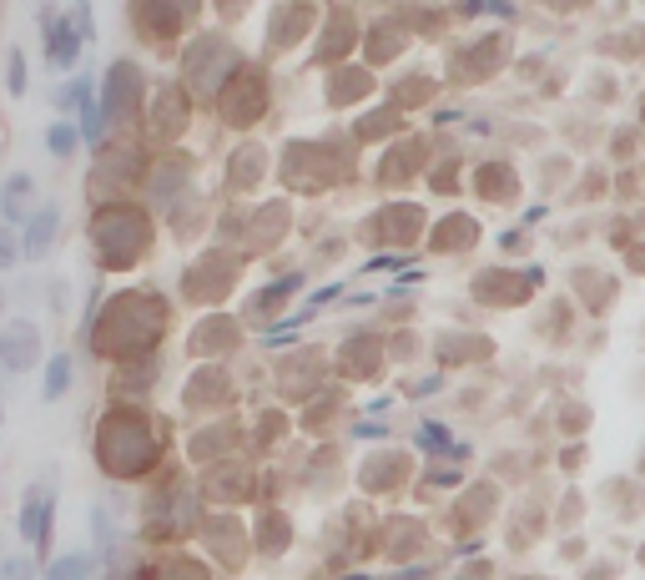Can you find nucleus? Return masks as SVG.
<instances>
[{
	"label": "nucleus",
	"mask_w": 645,
	"mask_h": 580,
	"mask_svg": "<svg viewBox=\"0 0 645 580\" xmlns=\"http://www.w3.org/2000/svg\"><path fill=\"white\" fill-rule=\"evenodd\" d=\"M0 212H5V223H31L36 217V182L26 171H15L11 182L0 187Z\"/></svg>",
	"instance_id": "20e7f679"
},
{
	"label": "nucleus",
	"mask_w": 645,
	"mask_h": 580,
	"mask_svg": "<svg viewBox=\"0 0 645 580\" xmlns=\"http://www.w3.org/2000/svg\"><path fill=\"white\" fill-rule=\"evenodd\" d=\"M67 383H71V358H67V354H56L51 364H46V389H40V394H46V399H61V394H67Z\"/></svg>",
	"instance_id": "0eeeda50"
},
{
	"label": "nucleus",
	"mask_w": 645,
	"mask_h": 580,
	"mask_svg": "<svg viewBox=\"0 0 645 580\" xmlns=\"http://www.w3.org/2000/svg\"><path fill=\"white\" fill-rule=\"evenodd\" d=\"M36 358H40V329L31 323V318H15V323L0 329V364H5V369L26 374Z\"/></svg>",
	"instance_id": "f257e3e1"
},
{
	"label": "nucleus",
	"mask_w": 645,
	"mask_h": 580,
	"mask_svg": "<svg viewBox=\"0 0 645 580\" xmlns=\"http://www.w3.org/2000/svg\"><path fill=\"white\" fill-rule=\"evenodd\" d=\"M46 142H51V152H56V157H67V152H76L81 127H51V137H46Z\"/></svg>",
	"instance_id": "9d476101"
},
{
	"label": "nucleus",
	"mask_w": 645,
	"mask_h": 580,
	"mask_svg": "<svg viewBox=\"0 0 645 580\" xmlns=\"http://www.w3.org/2000/svg\"><path fill=\"white\" fill-rule=\"evenodd\" d=\"M0 419H5V410H0Z\"/></svg>",
	"instance_id": "f8f14e48"
},
{
	"label": "nucleus",
	"mask_w": 645,
	"mask_h": 580,
	"mask_svg": "<svg viewBox=\"0 0 645 580\" xmlns=\"http://www.w3.org/2000/svg\"><path fill=\"white\" fill-rule=\"evenodd\" d=\"M11 92L15 96L26 92V61H21V56H11Z\"/></svg>",
	"instance_id": "9b49d317"
},
{
	"label": "nucleus",
	"mask_w": 645,
	"mask_h": 580,
	"mask_svg": "<svg viewBox=\"0 0 645 580\" xmlns=\"http://www.w3.org/2000/svg\"><path fill=\"white\" fill-rule=\"evenodd\" d=\"M0 580H36V560L31 555H5L0 560Z\"/></svg>",
	"instance_id": "6e6552de"
},
{
	"label": "nucleus",
	"mask_w": 645,
	"mask_h": 580,
	"mask_svg": "<svg viewBox=\"0 0 645 580\" xmlns=\"http://www.w3.org/2000/svg\"><path fill=\"white\" fill-rule=\"evenodd\" d=\"M81 31H86V11H76L71 21L46 15V61H51L56 71H67L81 56Z\"/></svg>",
	"instance_id": "f03ea898"
},
{
	"label": "nucleus",
	"mask_w": 645,
	"mask_h": 580,
	"mask_svg": "<svg viewBox=\"0 0 645 580\" xmlns=\"http://www.w3.org/2000/svg\"><path fill=\"white\" fill-rule=\"evenodd\" d=\"M56 233H61V212L56 208H40L36 217L26 223V238H21V248H26V258H40V252L56 242Z\"/></svg>",
	"instance_id": "39448f33"
},
{
	"label": "nucleus",
	"mask_w": 645,
	"mask_h": 580,
	"mask_svg": "<svg viewBox=\"0 0 645 580\" xmlns=\"http://www.w3.org/2000/svg\"><path fill=\"white\" fill-rule=\"evenodd\" d=\"M46 580H92V555H61L46 566Z\"/></svg>",
	"instance_id": "423d86ee"
},
{
	"label": "nucleus",
	"mask_w": 645,
	"mask_h": 580,
	"mask_svg": "<svg viewBox=\"0 0 645 580\" xmlns=\"http://www.w3.org/2000/svg\"><path fill=\"white\" fill-rule=\"evenodd\" d=\"M26 258V248H21V238H15L11 227L0 223V268H11V263H21Z\"/></svg>",
	"instance_id": "1a4fd4ad"
},
{
	"label": "nucleus",
	"mask_w": 645,
	"mask_h": 580,
	"mask_svg": "<svg viewBox=\"0 0 645 580\" xmlns=\"http://www.w3.org/2000/svg\"><path fill=\"white\" fill-rule=\"evenodd\" d=\"M51 514H56L51 485H46V489L36 485L26 495V505H21V535H26L31 545H46V541H51Z\"/></svg>",
	"instance_id": "7ed1b4c3"
}]
</instances>
